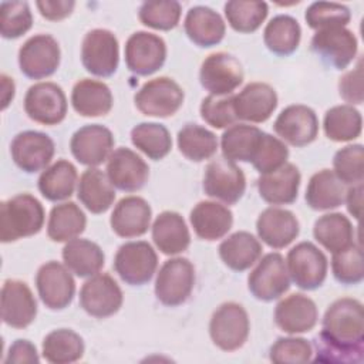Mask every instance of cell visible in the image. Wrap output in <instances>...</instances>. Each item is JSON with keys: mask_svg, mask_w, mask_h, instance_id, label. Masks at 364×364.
<instances>
[{"mask_svg": "<svg viewBox=\"0 0 364 364\" xmlns=\"http://www.w3.org/2000/svg\"><path fill=\"white\" fill-rule=\"evenodd\" d=\"M183 28L188 38L199 47L219 44L226 33V24L222 16L206 6L191 7L186 13Z\"/></svg>", "mask_w": 364, "mask_h": 364, "instance_id": "obj_29", "label": "cell"}, {"mask_svg": "<svg viewBox=\"0 0 364 364\" xmlns=\"http://www.w3.org/2000/svg\"><path fill=\"white\" fill-rule=\"evenodd\" d=\"M71 104L74 111L82 117H104L111 111L114 98L105 82L82 78L73 87Z\"/></svg>", "mask_w": 364, "mask_h": 364, "instance_id": "obj_31", "label": "cell"}, {"mask_svg": "<svg viewBox=\"0 0 364 364\" xmlns=\"http://www.w3.org/2000/svg\"><path fill=\"white\" fill-rule=\"evenodd\" d=\"M200 117L202 119L216 128H229L233 125L237 118L233 109V94L229 95H212L209 94L200 102Z\"/></svg>", "mask_w": 364, "mask_h": 364, "instance_id": "obj_52", "label": "cell"}, {"mask_svg": "<svg viewBox=\"0 0 364 364\" xmlns=\"http://www.w3.org/2000/svg\"><path fill=\"white\" fill-rule=\"evenodd\" d=\"M67 269L78 277H91L104 266L105 256L102 249L88 239H71L61 252Z\"/></svg>", "mask_w": 364, "mask_h": 364, "instance_id": "obj_34", "label": "cell"}, {"mask_svg": "<svg viewBox=\"0 0 364 364\" xmlns=\"http://www.w3.org/2000/svg\"><path fill=\"white\" fill-rule=\"evenodd\" d=\"M310 46L321 61L336 70L347 68L358 51L357 37L346 27L317 30Z\"/></svg>", "mask_w": 364, "mask_h": 364, "instance_id": "obj_17", "label": "cell"}, {"mask_svg": "<svg viewBox=\"0 0 364 364\" xmlns=\"http://www.w3.org/2000/svg\"><path fill=\"white\" fill-rule=\"evenodd\" d=\"M262 243L252 233L239 230L228 236L219 245L222 262L235 272L250 269L262 256Z\"/></svg>", "mask_w": 364, "mask_h": 364, "instance_id": "obj_33", "label": "cell"}, {"mask_svg": "<svg viewBox=\"0 0 364 364\" xmlns=\"http://www.w3.org/2000/svg\"><path fill=\"white\" fill-rule=\"evenodd\" d=\"M31 26L33 14L27 1H3L0 4V34L3 38H18Z\"/></svg>", "mask_w": 364, "mask_h": 364, "instance_id": "obj_50", "label": "cell"}, {"mask_svg": "<svg viewBox=\"0 0 364 364\" xmlns=\"http://www.w3.org/2000/svg\"><path fill=\"white\" fill-rule=\"evenodd\" d=\"M286 266L290 280L297 287L301 290H316L327 277L328 262L314 243L300 242L289 250Z\"/></svg>", "mask_w": 364, "mask_h": 364, "instance_id": "obj_6", "label": "cell"}, {"mask_svg": "<svg viewBox=\"0 0 364 364\" xmlns=\"http://www.w3.org/2000/svg\"><path fill=\"white\" fill-rule=\"evenodd\" d=\"M189 220L199 239L212 242L228 235L233 225V213L219 202L200 200L191 210Z\"/></svg>", "mask_w": 364, "mask_h": 364, "instance_id": "obj_28", "label": "cell"}, {"mask_svg": "<svg viewBox=\"0 0 364 364\" xmlns=\"http://www.w3.org/2000/svg\"><path fill=\"white\" fill-rule=\"evenodd\" d=\"M323 129L328 139L334 142H348L360 136L363 118L357 108L348 104L334 105L326 111Z\"/></svg>", "mask_w": 364, "mask_h": 364, "instance_id": "obj_42", "label": "cell"}, {"mask_svg": "<svg viewBox=\"0 0 364 364\" xmlns=\"http://www.w3.org/2000/svg\"><path fill=\"white\" fill-rule=\"evenodd\" d=\"M263 131L255 125L233 124L220 138V149L226 159L233 162H252L259 148Z\"/></svg>", "mask_w": 364, "mask_h": 364, "instance_id": "obj_36", "label": "cell"}, {"mask_svg": "<svg viewBox=\"0 0 364 364\" xmlns=\"http://www.w3.org/2000/svg\"><path fill=\"white\" fill-rule=\"evenodd\" d=\"M46 219L41 202L30 193H18L0 203V240L16 242L37 235Z\"/></svg>", "mask_w": 364, "mask_h": 364, "instance_id": "obj_2", "label": "cell"}, {"mask_svg": "<svg viewBox=\"0 0 364 364\" xmlns=\"http://www.w3.org/2000/svg\"><path fill=\"white\" fill-rule=\"evenodd\" d=\"M158 267V256L145 240L127 242L121 245L114 257V270L129 286L148 283Z\"/></svg>", "mask_w": 364, "mask_h": 364, "instance_id": "obj_5", "label": "cell"}, {"mask_svg": "<svg viewBox=\"0 0 364 364\" xmlns=\"http://www.w3.org/2000/svg\"><path fill=\"white\" fill-rule=\"evenodd\" d=\"M24 111L34 122L48 127L57 125L67 115V97L58 84L41 81L27 90Z\"/></svg>", "mask_w": 364, "mask_h": 364, "instance_id": "obj_12", "label": "cell"}, {"mask_svg": "<svg viewBox=\"0 0 364 364\" xmlns=\"http://www.w3.org/2000/svg\"><path fill=\"white\" fill-rule=\"evenodd\" d=\"M247 287L255 299L273 301L290 289V276L284 257L272 252L264 255L247 276Z\"/></svg>", "mask_w": 364, "mask_h": 364, "instance_id": "obj_9", "label": "cell"}, {"mask_svg": "<svg viewBox=\"0 0 364 364\" xmlns=\"http://www.w3.org/2000/svg\"><path fill=\"white\" fill-rule=\"evenodd\" d=\"M331 270L337 282L343 284H358L364 279V256L360 245H351L334 252Z\"/></svg>", "mask_w": 364, "mask_h": 364, "instance_id": "obj_48", "label": "cell"}, {"mask_svg": "<svg viewBox=\"0 0 364 364\" xmlns=\"http://www.w3.org/2000/svg\"><path fill=\"white\" fill-rule=\"evenodd\" d=\"M276 326L287 334H301L314 328L318 318L316 303L301 293L282 299L274 309Z\"/></svg>", "mask_w": 364, "mask_h": 364, "instance_id": "obj_23", "label": "cell"}, {"mask_svg": "<svg viewBox=\"0 0 364 364\" xmlns=\"http://www.w3.org/2000/svg\"><path fill=\"white\" fill-rule=\"evenodd\" d=\"M259 239L272 249L289 246L300 232V225L293 212L282 208H266L256 220Z\"/></svg>", "mask_w": 364, "mask_h": 364, "instance_id": "obj_26", "label": "cell"}, {"mask_svg": "<svg viewBox=\"0 0 364 364\" xmlns=\"http://www.w3.org/2000/svg\"><path fill=\"white\" fill-rule=\"evenodd\" d=\"M179 152L189 161L202 162L218 151V138L208 128L198 124L183 125L176 136Z\"/></svg>", "mask_w": 364, "mask_h": 364, "instance_id": "obj_43", "label": "cell"}, {"mask_svg": "<svg viewBox=\"0 0 364 364\" xmlns=\"http://www.w3.org/2000/svg\"><path fill=\"white\" fill-rule=\"evenodd\" d=\"M316 358L321 363L360 364L364 358V310L351 297L334 300L326 310L321 331L314 338Z\"/></svg>", "mask_w": 364, "mask_h": 364, "instance_id": "obj_1", "label": "cell"}, {"mask_svg": "<svg viewBox=\"0 0 364 364\" xmlns=\"http://www.w3.org/2000/svg\"><path fill=\"white\" fill-rule=\"evenodd\" d=\"M240 61L225 51L209 54L200 65L199 81L212 95H229L243 82Z\"/></svg>", "mask_w": 364, "mask_h": 364, "instance_id": "obj_15", "label": "cell"}, {"mask_svg": "<svg viewBox=\"0 0 364 364\" xmlns=\"http://www.w3.org/2000/svg\"><path fill=\"white\" fill-rule=\"evenodd\" d=\"M81 63L95 77H111L119 64V44L115 34L107 28L90 30L81 43Z\"/></svg>", "mask_w": 364, "mask_h": 364, "instance_id": "obj_8", "label": "cell"}, {"mask_svg": "<svg viewBox=\"0 0 364 364\" xmlns=\"http://www.w3.org/2000/svg\"><path fill=\"white\" fill-rule=\"evenodd\" d=\"M85 351L84 340L71 328L50 331L41 346L43 358L51 364H70L82 358Z\"/></svg>", "mask_w": 364, "mask_h": 364, "instance_id": "obj_40", "label": "cell"}, {"mask_svg": "<svg viewBox=\"0 0 364 364\" xmlns=\"http://www.w3.org/2000/svg\"><path fill=\"white\" fill-rule=\"evenodd\" d=\"M344 183L330 169L316 172L306 188V202L314 210H331L343 205Z\"/></svg>", "mask_w": 364, "mask_h": 364, "instance_id": "obj_35", "label": "cell"}, {"mask_svg": "<svg viewBox=\"0 0 364 364\" xmlns=\"http://www.w3.org/2000/svg\"><path fill=\"white\" fill-rule=\"evenodd\" d=\"M36 287L43 304L50 310L68 307L75 294V282L65 264L50 260L36 273Z\"/></svg>", "mask_w": 364, "mask_h": 364, "instance_id": "obj_13", "label": "cell"}, {"mask_svg": "<svg viewBox=\"0 0 364 364\" xmlns=\"http://www.w3.org/2000/svg\"><path fill=\"white\" fill-rule=\"evenodd\" d=\"M313 236L331 253L354 245V228L350 219L340 212L320 216L314 222Z\"/></svg>", "mask_w": 364, "mask_h": 364, "instance_id": "obj_38", "label": "cell"}, {"mask_svg": "<svg viewBox=\"0 0 364 364\" xmlns=\"http://www.w3.org/2000/svg\"><path fill=\"white\" fill-rule=\"evenodd\" d=\"M54 151L53 139L40 131L18 132L10 144L13 162L26 173L44 171L50 165Z\"/></svg>", "mask_w": 364, "mask_h": 364, "instance_id": "obj_18", "label": "cell"}, {"mask_svg": "<svg viewBox=\"0 0 364 364\" xmlns=\"http://www.w3.org/2000/svg\"><path fill=\"white\" fill-rule=\"evenodd\" d=\"M250 331V321L245 307L235 301L220 304L209 321L212 343L223 351H235L243 347Z\"/></svg>", "mask_w": 364, "mask_h": 364, "instance_id": "obj_3", "label": "cell"}, {"mask_svg": "<svg viewBox=\"0 0 364 364\" xmlns=\"http://www.w3.org/2000/svg\"><path fill=\"white\" fill-rule=\"evenodd\" d=\"M203 191L208 196L226 205L239 202L246 191V178L236 162L219 156L212 159L205 169Z\"/></svg>", "mask_w": 364, "mask_h": 364, "instance_id": "obj_10", "label": "cell"}, {"mask_svg": "<svg viewBox=\"0 0 364 364\" xmlns=\"http://www.w3.org/2000/svg\"><path fill=\"white\" fill-rule=\"evenodd\" d=\"M112 132L101 124H90L77 129L70 139L73 156L88 168H97L105 162L114 148Z\"/></svg>", "mask_w": 364, "mask_h": 364, "instance_id": "obj_20", "label": "cell"}, {"mask_svg": "<svg viewBox=\"0 0 364 364\" xmlns=\"http://www.w3.org/2000/svg\"><path fill=\"white\" fill-rule=\"evenodd\" d=\"M0 80H1V109H6L14 98L16 85H14L13 78H10L6 74H1Z\"/></svg>", "mask_w": 364, "mask_h": 364, "instance_id": "obj_58", "label": "cell"}, {"mask_svg": "<svg viewBox=\"0 0 364 364\" xmlns=\"http://www.w3.org/2000/svg\"><path fill=\"white\" fill-rule=\"evenodd\" d=\"M60 46L50 34H34L18 50V67L31 80L53 75L60 65Z\"/></svg>", "mask_w": 364, "mask_h": 364, "instance_id": "obj_11", "label": "cell"}, {"mask_svg": "<svg viewBox=\"0 0 364 364\" xmlns=\"http://www.w3.org/2000/svg\"><path fill=\"white\" fill-rule=\"evenodd\" d=\"M306 23L313 30L346 27L351 20V11L347 6L334 1H314L304 13Z\"/></svg>", "mask_w": 364, "mask_h": 364, "instance_id": "obj_47", "label": "cell"}, {"mask_svg": "<svg viewBox=\"0 0 364 364\" xmlns=\"http://www.w3.org/2000/svg\"><path fill=\"white\" fill-rule=\"evenodd\" d=\"M287 158H289L287 145L280 138L273 136L267 132H263L259 148L250 164L255 166L257 172L263 175L283 166L287 162Z\"/></svg>", "mask_w": 364, "mask_h": 364, "instance_id": "obj_51", "label": "cell"}, {"mask_svg": "<svg viewBox=\"0 0 364 364\" xmlns=\"http://www.w3.org/2000/svg\"><path fill=\"white\" fill-rule=\"evenodd\" d=\"M107 176L114 188L136 192L146 183L149 166L136 152L121 146L114 149L107 159Z\"/></svg>", "mask_w": 364, "mask_h": 364, "instance_id": "obj_21", "label": "cell"}, {"mask_svg": "<svg viewBox=\"0 0 364 364\" xmlns=\"http://www.w3.org/2000/svg\"><path fill=\"white\" fill-rule=\"evenodd\" d=\"M78 182L77 168L67 159H58L47 166L38 178L40 193L51 202L68 199Z\"/></svg>", "mask_w": 364, "mask_h": 364, "instance_id": "obj_37", "label": "cell"}, {"mask_svg": "<svg viewBox=\"0 0 364 364\" xmlns=\"http://www.w3.org/2000/svg\"><path fill=\"white\" fill-rule=\"evenodd\" d=\"M338 94L348 105L363 104V60L358 58L357 65L347 71L338 81Z\"/></svg>", "mask_w": 364, "mask_h": 364, "instance_id": "obj_54", "label": "cell"}, {"mask_svg": "<svg viewBox=\"0 0 364 364\" xmlns=\"http://www.w3.org/2000/svg\"><path fill=\"white\" fill-rule=\"evenodd\" d=\"M37 316V301L27 283L7 279L1 287V318L13 328L28 327Z\"/></svg>", "mask_w": 364, "mask_h": 364, "instance_id": "obj_22", "label": "cell"}, {"mask_svg": "<svg viewBox=\"0 0 364 364\" xmlns=\"http://www.w3.org/2000/svg\"><path fill=\"white\" fill-rule=\"evenodd\" d=\"M152 240L166 256H175L185 252L191 243V235L185 219L173 210L159 213L152 223Z\"/></svg>", "mask_w": 364, "mask_h": 364, "instance_id": "obj_30", "label": "cell"}, {"mask_svg": "<svg viewBox=\"0 0 364 364\" xmlns=\"http://www.w3.org/2000/svg\"><path fill=\"white\" fill-rule=\"evenodd\" d=\"M131 142L149 159L159 161L172 149L168 128L158 122H141L131 129Z\"/></svg>", "mask_w": 364, "mask_h": 364, "instance_id": "obj_44", "label": "cell"}, {"mask_svg": "<svg viewBox=\"0 0 364 364\" xmlns=\"http://www.w3.org/2000/svg\"><path fill=\"white\" fill-rule=\"evenodd\" d=\"M183 100V90L169 77H156L146 81L134 97L135 107L141 114L156 118H168L176 114Z\"/></svg>", "mask_w": 364, "mask_h": 364, "instance_id": "obj_4", "label": "cell"}, {"mask_svg": "<svg viewBox=\"0 0 364 364\" xmlns=\"http://www.w3.org/2000/svg\"><path fill=\"white\" fill-rule=\"evenodd\" d=\"M122 301V290L108 273L91 276L84 282L80 290L81 309L95 318L114 316L121 309Z\"/></svg>", "mask_w": 364, "mask_h": 364, "instance_id": "obj_14", "label": "cell"}, {"mask_svg": "<svg viewBox=\"0 0 364 364\" xmlns=\"http://www.w3.org/2000/svg\"><path fill=\"white\" fill-rule=\"evenodd\" d=\"M277 108V94L266 82H250L233 95V109L237 119L260 124L267 121Z\"/></svg>", "mask_w": 364, "mask_h": 364, "instance_id": "obj_24", "label": "cell"}, {"mask_svg": "<svg viewBox=\"0 0 364 364\" xmlns=\"http://www.w3.org/2000/svg\"><path fill=\"white\" fill-rule=\"evenodd\" d=\"M40 14L50 21H60L68 17L74 7L75 1L74 0H40L36 3Z\"/></svg>", "mask_w": 364, "mask_h": 364, "instance_id": "obj_55", "label": "cell"}, {"mask_svg": "<svg viewBox=\"0 0 364 364\" xmlns=\"http://www.w3.org/2000/svg\"><path fill=\"white\" fill-rule=\"evenodd\" d=\"M4 363L10 364V363H16V364H21V363H40V355L37 353L36 346L28 341V340H16L10 348L7 355L3 358Z\"/></svg>", "mask_w": 364, "mask_h": 364, "instance_id": "obj_56", "label": "cell"}, {"mask_svg": "<svg viewBox=\"0 0 364 364\" xmlns=\"http://www.w3.org/2000/svg\"><path fill=\"white\" fill-rule=\"evenodd\" d=\"M152 218L149 203L141 196H125L114 208L109 225L119 237L131 239L148 232Z\"/></svg>", "mask_w": 364, "mask_h": 364, "instance_id": "obj_25", "label": "cell"}, {"mask_svg": "<svg viewBox=\"0 0 364 364\" xmlns=\"http://www.w3.org/2000/svg\"><path fill=\"white\" fill-rule=\"evenodd\" d=\"M195 286V267L185 257H172L161 266L155 279V296L168 306L185 303Z\"/></svg>", "mask_w": 364, "mask_h": 364, "instance_id": "obj_7", "label": "cell"}, {"mask_svg": "<svg viewBox=\"0 0 364 364\" xmlns=\"http://www.w3.org/2000/svg\"><path fill=\"white\" fill-rule=\"evenodd\" d=\"M182 7L175 0L145 1L141 4L138 17L139 21L154 30L168 31L178 26L181 20Z\"/></svg>", "mask_w": 364, "mask_h": 364, "instance_id": "obj_46", "label": "cell"}, {"mask_svg": "<svg viewBox=\"0 0 364 364\" xmlns=\"http://www.w3.org/2000/svg\"><path fill=\"white\" fill-rule=\"evenodd\" d=\"M273 129L283 142L301 148L317 138L318 118L310 107L293 104L277 115Z\"/></svg>", "mask_w": 364, "mask_h": 364, "instance_id": "obj_19", "label": "cell"}, {"mask_svg": "<svg viewBox=\"0 0 364 364\" xmlns=\"http://www.w3.org/2000/svg\"><path fill=\"white\" fill-rule=\"evenodd\" d=\"M269 6L264 1L230 0L225 4V16L229 26L239 33H253L266 20Z\"/></svg>", "mask_w": 364, "mask_h": 364, "instance_id": "obj_45", "label": "cell"}, {"mask_svg": "<svg viewBox=\"0 0 364 364\" xmlns=\"http://www.w3.org/2000/svg\"><path fill=\"white\" fill-rule=\"evenodd\" d=\"M301 38V28L299 21L289 14L274 16L264 27V46L277 55L286 57L293 54Z\"/></svg>", "mask_w": 364, "mask_h": 364, "instance_id": "obj_41", "label": "cell"}, {"mask_svg": "<svg viewBox=\"0 0 364 364\" xmlns=\"http://www.w3.org/2000/svg\"><path fill=\"white\" fill-rule=\"evenodd\" d=\"M77 196L91 213L98 215L111 208L115 200V189L107 173L98 168H88L80 176Z\"/></svg>", "mask_w": 364, "mask_h": 364, "instance_id": "obj_32", "label": "cell"}, {"mask_svg": "<svg viewBox=\"0 0 364 364\" xmlns=\"http://www.w3.org/2000/svg\"><path fill=\"white\" fill-rule=\"evenodd\" d=\"M87 226L82 209L74 202H63L51 208L47 222V235L53 242H68L78 237Z\"/></svg>", "mask_w": 364, "mask_h": 364, "instance_id": "obj_39", "label": "cell"}, {"mask_svg": "<svg viewBox=\"0 0 364 364\" xmlns=\"http://www.w3.org/2000/svg\"><path fill=\"white\" fill-rule=\"evenodd\" d=\"M344 200L347 203V210L354 219H360L361 215V205H363V182L353 185L344 196Z\"/></svg>", "mask_w": 364, "mask_h": 364, "instance_id": "obj_57", "label": "cell"}, {"mask_svg": "<svg viewBox=\"0 0 364 364\" xmlns=\"http://www.w3.org/2000/svg\"><path fill=\"white\" fill-rule=\"evenodd\" d=\"M125 64L136 75H151L156 73L166 60V44L162 37L148 33L135 31L125 43Z\"/></svg>", "mask_w": 364, "mask_h": 364, "instance_id": "obj_16", "label": "cell"}, {"mask_svg": "<svg viewBox=\"0 0 364 364\" xmlns=\"http://www.w3.org/2000/svg\"><path fill=\"white\" fill-rule=\"evenodd\" d=\"M301 175L296 165L286 162L279 169L257 179L260 198L270 205H289L297 199Z\"/></svg>", "mask_w": 364, "mask_h": 364, "instance_id": "obj_27", "label": "cell"}, {"mask_svg": "<svg viewBox=\"0 0 364 364\" xmlns=\"http://www.w3.org/2000/svg\"><path fill=\"white\" fill-rule=\"evenodd\" d=\"M333 172L344 185H357L364 179V148L351 144L334 154Z\"/></svg>", "mask_w": 364, "mask_h": 364, "instance_id": "obj_49", "label": "cell"}, {"mask_svg": "<svg viewBox=\"0 0 364 364\" xmlns=\"http://www.w3.org/2000/svg\"><path fill=\"white\" fill-rule=\"evenodd\" d=\"M313 355L311 344L303 337H279L270 347L269 358L277 364H303Z\"/></svg>", "mask_w": 364, "mask_h": 364, "instance_id": "obj_53", "label": "cell"}]
</instances>
